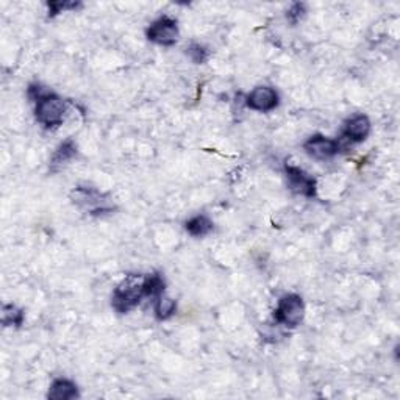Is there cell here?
<instances>
[{
	"mask_svg": "<svg viewBox=\"0 0 400 400\" xmlns=\"http://www.w3.org/2000/svg\"><path fill=\"white\" fill-rule=\"evenodd\" d=\"M186 55L195 64H205L209 60V50L199 43H194L186 49Z\"/></svg>",
	"mask_w": 400,
	"mask_h": 400,
	"instance_id": "2e32d148",
	"label": "cell"
},
{
	"mask_svg": "<svg viewBox=\"0 0 400 400\" xmlns=\"http://www.w3.org/2000/svg\"><path fill=\"white\" fill-rule=\"evenodd\" d=\"M144 281H146V275L128 274L127 277L117 285L113 292V297H111V305H113L117 313L126 314L141 304V300L146 297Z\"/></svg>",
	"mask_w": 400,
	"mask_h": 400,
	"instance_id": "6da1fadb",
	"label": "cell"
},
{
	"mask_svg": "<svg viewBox=\"0 0 400 400\" xmlns=\"http://www.w3.org/2000/svg\"><path fill=\"white\" fill-rule=\"evenodd\" d=\"M279 93L271 87H257L246 97V105L253 111L269 113L279 107Z\"/></svg>",
	"mask_w": 400,
	"mask_h": 400,
	"instance_id": "52a82bcc",
	"label": "cell"
},
{
	"mask_svg": "<svg viewBox=\"0 0 400 400\" xmlns=\"http://www.w3.org/2000/svg\"><path fill=\"white\" fill-rule=\"evenodd\" d=\"M155 318L158 320H168L169 318H172L177 311V302L174 299H170L165 294H161L160 297L155 299Z\"/></svg>",
	"mask_w": 400,
	"mask_h": 400,
	"instance_id": "4fadbf2b",
	"label": "cell"
},
{
	"mask_svg": "<svg viewBox=\"0 0 400 400\" xmlns=\"http://www.w3.org/2000/svg\"><path fill=\"white\" fill-rule=\"evenodd\" d=\"M80 6H82L80 2H58V0H54V2H47L50 17L60 15V13L66 11V10H77V8H80Z\"/></svg>",
	"mask_w": 400,
	"mask_h": 400,
	"instance_id": "e0dca14e",
	"label": "cell"
},
{
	"mask_svg": "<svg viewBox=\"0 0 400 400\" xmlns=\"http://www.w3.org/2000/svg\"><path fill=\"white\" fill-rule=\"evenodd\" d=\"M72 202L91 216H102L114 209L113 202L107 194L91 186H77L71 194Z\"/></svg>",
	"mask_w": 400,
	"mask_h": 400,
	"instance_id": "3957f363",
	"label": "cell"
},
{
	"mask_svg": "<svg viewBox=\"0 0 400 400\" xmlns=\"http://www.w3.org/2000/svg\"><path fill=\"white\" fill-rule=\"evenodd\" d=\"M185 228L189 235L194 236V238H203V236H207L213 232L214 224L208 216L198 214L185 222Z\"/></svg>",
	"mask_w": 400,
	"mask_h": 400,
	"instance_id": "7c38bea8",
	"label": "cell"
},
{
	"mask_svg": "<svg viewBox=\"0 0 400 400\" xmlns=\"http://www.w3.org/2000/svg\"><path fill=\"white\" fill-rule=\"evenodd\" d=\"M285 174L288 179V186L292 193L304 198H316V179L308 175L304 169L292 165H285Z\"/></svg>",
	"mask_w": 400,
	"mask_h": 400,
	"instance_id": "8992f818",
	"label": "cell"
},
{
	"mask_svg": "<svg viewBox=\"0 0 400 400\" xmlns=\"http://www.w3.org/2000/svg\"><path fill=\"white\" fill-rule=\"evenodd\" d=\"M371 121L366 114H355L344 124L341 140H347L350 142H363L371 135Z\"/></svg>",
	"mask_w": 400,
	"mask_h": 400,
	"instance_id": "9c48e42d",
	"label": "cell"
},
{
	"mask_svg": "<svg viewBox=\"0 0 400 400\" xmlns=\"http://www.w3.org/2000/svg\"><path fill=\"white\" fill-rule=\"evenodd\" d=\"M75 155H77V144L74 140H71L69 138V140L61 142L55 150V154L52 155L49 165L50 172H57V170H60L61 168L66 166Z\"/></svg>",
	"mask_w": 400,
	"mask_h": 400,
	"instance_id": "30bf717a",
	"label": "cell"
},
{
	"mask_svg": "<svg viewBox=\"0 0 400 400\" xmlns=\"http://www.w3.org/2000/svg\"><path fill=\"white\" fill-rule=\"evenodd\" d=\"M25 320V314L16 305L8 304L2 308V324L3 327H21Z\"/></svg>",
	"mask_w": 400,
	"mask_h": 400,
	"instance_id": "5bb4252c",
	"label": "cell"
},
{
	"mask_svg": "<svg viewBox=\"0 0 400 400\" xmlns=\"http://www.w3.org/2000/svg\"><path fill=\"white\" fill-rule=\"evenodd\" d=\"M35 117L44 128L54 130L64 122L68 111V103L60 96L47 91L44 96L35 102Z\"/></svg>",
	"mask_w": 400,
	"mask_h": 400,
	"instance_id": "7a4b0ae2",
	"label": "cell"
},
{
	"mask_svg": "<svg viewBox=\"0 0 400 400\" xmlns=\"http://www.w3.org/2000/svg\"><path fill=\"white\" fill-rule=\"evenodd\" d=\"M306 15V6L305 3H300V2H296V3H292L291 5V8L286 11V19L290 21L292 25H297L302 19L305 17Z\"/></svg>",
	"mask_w": 400,
	"mask_h": 400,
	"instance_id": "ac0fdd59",
	"label": "cell"
},
{
	"mask_svg": "<svg viewBox=\"0 0 400 400\" xmlns=\"http://www.w3.org/2000/svg\"><path fill=\"white\" fill-rule=\"evenodd\" d=\"M305 152L313 156L316 160H329L332 156L336 155L339 152V142L330 140L324 135H314L311 138H308L306 142L304 144Z\"/></svg>",
	"mask_w": 400,
	"mask_h": 400,
	"instance_id": "ba28073f",
	"label": "cell"
},
{
	"mask_svg": "<svg viewBox=\"0 0 400 400\" xmlns=\"http://www.w3.org/2000/svg\"><path fill=\"white\" fill-rule=\"evenodd\" d=\"M47 397L50 400H71L80 397L77 385L68 378H57L50 385Z\"/></svg>",
	"mask_w": 400,
	"mask_h": 400,
	"instance_id": "8fae6325",
	"label": "cell"
},
{
	"mask_svg": "<svg viewBox=\"0 0 400 400\" xmlns=\"http://www.w3.org/2000/svg\"><path fill=\"white\" fill-rule=\"evenodd\" d=\"M305 316V304L304 299L297 294H286L279 300V305L274 311L275 323L288 327V329H296L300 325Z\"/></svg>",
	"mask_w": 400,
	"mask_h": 400,
	"instance_id": "277c9868",
	"label": "cell"
},
{
	"mask_svg": "<svg viewBox=\"0 0 400 400\" xmlns=\"http://www.w3.org/2000/svg\"><path fill=\"white\" fill-rule=\"evenodd\" d=\"M144 286H146V297H152V299L160 297L161 294H165V290H166V283L160 274L146 275Z\"/></svg>",
	"mask_w": 400,
	"mask_h": 400,
	"instance_id": "9a60e30c",
	"label": "cell"
},
{
	"mask_svg": "<svg viewBox=\"0 0 400 400\" xmlns=\"http://www.w3.org/2000/svg\"><path fill=\"white\" fill-rule=\"evenodd\" d=\"M146 36L149 41L163 45V47H170L179 39V25H177L175 19L163 16L156 19L146 30Z\"/></svg>",
	"mask_w": 400,
	"mask_h": 400,
	"instance_id": "5b68a950",
	"label": "cell"
}]
</instances>
